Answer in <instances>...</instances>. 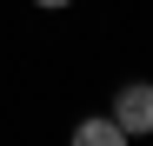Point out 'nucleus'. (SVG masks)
Here are the masks:
<instances>
[{
    "instance_id": "obj_1",
    "label": "nucleus",
    "mask_w": 153,
    "mask_h": 146,
    "mask_svg": "<svg viewBox=\"0 0 153 146\" xmlns=\"http://www.w3.org/2000/svg\"><path fill=\"white\" fill-rule=\"evenodd\" d=\"M113 119H120V133H126V139L153 133V86H146V80L120 86V100H113Z\"/></svg>"
},
{
    "instance_id": "obj_2",
    "label": "nucleus",
    "mask_w": 153,
    "mask_h": 146,
    "mask_svg": "<svg viewBox=\"0 0 153 146\" xmlns=\"http://www.w3.org/2000/svg\"><path fill=\"white\" fill-rule=\"evenodd\" d=\"M73 139H80V146H120L126 133H120V119H80Z\"/></svg>"
},
{
    "instance_id": "obj_3",
    "label": "nucleus",
    "mask_w": 153,
    "mask_h": 146,
    "mask_svg": "<svg viewBox=\"0 0 153 146\" xmlns=\"http://www.w3.org/2000/svg\"><path fill=\"white\" fill-rule=\"evenodd\" d=\"M33 7H67V0H33Z\"/></svg>"
}]
</instances>
